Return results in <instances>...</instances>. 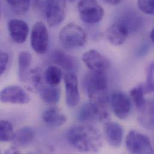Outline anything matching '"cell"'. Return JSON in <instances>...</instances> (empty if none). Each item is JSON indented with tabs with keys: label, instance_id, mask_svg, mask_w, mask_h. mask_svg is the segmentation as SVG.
Wrapping results in <instances>:
<instances>
[{
	"label": "cell",
	"instance_id": "cell-33",
	"mask_svg": "<svg viewBox=\"0 0 154 154\" xmlns=\"http://www.w3.org/2000/svg\"><path fill=\"white\" fill-rule=\"evenodd\" d=\"M69 1H73V0H69Z\"/></svg>",
	"mask_w": 154,
	"mask_h": 154
},
{
	"label": "cell",
	"instance_id": "cell-24",
	"mask_svg": "<svg viewBox=\"0 0 154 154\" xmlns=\"http://www.w3.org/2000/svg\"><path fill=\"white\" fill-rule=\"evenodd\" d=\"M14 132L12 125L7 121H1L0 122V140L2 142L13 140Z\"/></svg>",
	"mask_w": 154,
	"mask_h": 154
},
{
	"label": "cell",
	"instance_id": "cell-7",
	"mask_svg": "<svg viewBox=\"0 0 154 154\" xmlns=\"http://www.w3.org/2000/svg\"><path fill=\"white\" fill-rule=\"evenodd\" d=\"M31 45L32 49L38 54H44L49 46V32L45 24L42 22H36L32 29Z\"/></svg>",
	"mask_w": 154,
	"mask_h": 154
},
{
	"label": "cell",
	"instance_id": "cell-9",
	"mask_svg": "<svg viewBox=\"0 0 154 154\" xmlns=\"http://www.w3.org/2000/svg\"><path fill=\"white\" fill-rule=\"evenodd\" d=\"M1 101L4 103L24 104L30 101V98L25 91L17 85L8 86L1 91Z\"/></svg>",
	"mask_w": 154,
	"mask_h": 154
},
{
	"label": "cell",
	"instance_id": "cell-20",
	"mask_svg": "<svg viewBox=\"0 0 154 154\" xmlns=\"http://www.w3.org/2000/svg\"><path fill=\"white\" fill-rule=\"evenodd\" d=\"M31 61L32 56L28 52L22 51L19 54L18 57V76L19 80L22 82H26L28 79Z\"/></svg>",
	"mask_w": 154,
	"mask_h": 154
},
{
	"label": "cell",
	"instance_id": "cell-17",
	"mask_svg": "<svg viewBox=\"0 0 154 154\" xmlns=\"http://www.w3.org/2000/svg\"><path fill=\"white\" fill-rule=\"evenodd\" d=\"M139 114V121L146 128L154 131V99L146 101L140 108Z\"/></svg>",
	"mask_w": 154,
	"mask_h": 154
},
{
	"label": "cell",
	"instance_id": "cell-4",
	"mask_svg": "<svg viewBox=\"0 0 154 154\" xmlns=\"http://www.w3.org/2000/svg\"><path fill=\"white\" fill-rule=\"evenodd\" d=\"M109 116V113L106 103L91 101L81 107L78 114V119L82 122L90 123L105 121Z\"/></svg>",
	"mask_w": 154,
	"mask_h": 154
},
{
	"label": "cell",
	"instance_id": "cell-23",
	"mask_svg": "<svg viewBox=\"0 0 154 154\" xmlns=\"http://www.w3.org/2000/svg\"><path fill=\"white\" fill-rule=\"evenodd\" d=\"M145 94L144 85L143 84L134 87L130 91L131 97L138 109L142 108L146 101L145 98Z\"/></svg>",
	"mask_w": 154,
	"mask_h": 154
},
{
	"label": "cell",
	"instance_id": "cell-1",
	"mask_svg": "<svg viewBox=\"0 0 154 154\" xmlns=\"http://www.w3.org/2000/svg\"><path fill=\"white\" fill-rule=\"evenodd\" d=\"M67 138L72 146L83 152H97L103 145L101 132L90 125L72 127L67 132Z\"/></svg>",
	"mask_w": 154,
	"mask_h": 154
},
{
	"label": "cell",
	"instance_id": "cell-5",
	"mask_svg": "<svg viewBox=\"0 0 154 154\" xmlns=\"http://www.w3.org/2000/svg\"><path fill=\"white\" fill-rule=\"evenodd\" d=\"M77 8L80 19L89 24L98 22L104 14L103 8L97 0H80Z\"/></svg>",
	"mask_w": 154,
	"mask_h": 154
},
{
	"label": "cell",
	"instance_id": "cell-2",
	"mask_svg": "<svg viewBox=\"0 0 154 154\" xmlns=\"http://www.w3.org/2000/svg\"><path fill=\"white\" fill-rule=\"evenodd\" d=\"M84 86L91 101L106 103L108 80L105 72L91 71L84 79Z\"/></svg>",
	"mask_w": 154,
	"mask_h": 154
},
{
	"label": "cell",
	"instance_id": "cell-29",
	"mask_svg": "<svg viewBox=\"0 0 154 154\" xmlns=\"http://www.w3.org/2000/svg\"><path fill=\"white\" fill-rule=\"evenodd\" d=\"M8 55L7 53L1 52L0 54V74L2 75L6 70L8 63Z\"/></svg>",
	"mask_w": 154,
	"mask_h": 154
},
{
	"label": "cell",
	"instance_id": "cell-30",
	"mask_svg": "<svg viewBox=\"0 0 154 154\" xmlns=\"http://www.w3.org/2000/svg\"><path fill=\"white\" fill-rule=\"evenodd\" d=\"M104 1H106L109 4H112V5L118 4L119 3H120L122 1V0H104Z\"/></svg>",
	"mask_w": 154,
	"mask_h": 154
},
{
	"label": "cell",
	"instance_id": "cell-25",
	"mask_svg": "<svg viewBox=\"0 0 154 154\" xmlns=\"http://www.w3.org/2000/svg\"><path fill=\"white\" fill-rule=\"evenodd\" d=\"M12 10L16 14L22 15L29 10L30 0H6Z\"/></svg>",
	"mask_w": 154,
	"mask_h": 154
},
{
	"label": "cell",
	"instance_id": "cell-8",
	"mask_svg": "<svg viewBox=\"0 0 154 154\" xmlns=\"http://www.w3.org/2000/svg\"><path fill=\"white\" fill-rule=\"evenodd\" d=\"M66 16V0H46V16L50 26L60 25Z\"/></svg>",
	"mask_w": 154,
	"mask_h": 154
},
{
	"label": "cell",
	"instance_id": "cell-12",
	"mask_svg": "<svg viewBox=\"0 0 154 154\" xmlns=\"http://www.w3.org/2000/svg\"><path fill=\"white\" fill-rule=\"evenodd\" d=\"M66 88V100L69 107H75L80 100L77 75L74 72H67L64 76Z\"/></svg>",
	"mask_w": 154,
	"mask_h": 154
},
{
	"label": "cell",
	"instance_id": "cell-14",
	"mask_svg": "<svg viewBox=\"0 0 154 154\" xmlns=\"http://www.w3.org/2000/svg\"><path fill=\"white\" fill-rule=\"evenodd\" d=\"M8 28L11 39L18 44L23 43L28 37L29 28L23 20L13 19L8 22Z\"/></svg>",
	"mask_w": 154,
	"mask_h": 154
},
{
	"label": "cell",
	"instance_id": "cell-3",
	"mask_svg": "<svg viewBox=\"0 0 154 154\" xmlns=\"http://www.w3.org/2000/svg\"><path fill=\"white\" fill-rule=\"evenodd\" d=\"M60 41L67 49L80 48L87 42V35L82 28L74 23H69L62 28L60 32Z\"/></svg>",
	"mask_w": 154,
	"mask_h": 154
},
{
	"label": "cell",
	"instance_id": "cell-19",
	"mask_svg": "<svg viewBox=\"0 0 154 154\" xmlns=\"http://www.w3.org/2000/svg\"><path fill=\"white\" fill-rule=\"evenodd\" d=\"M37 91L43 101L48 104H56L60 100V90L55 86L46 83Z\"/></svg>",
	"mask_w": 154,
	"mask_h": 154
},
{
	"label": "cell",
	"instance_id": "cell-26",
	"mask_svg": "<svg viewBox=\"0 0 154 154\" xmlns=\"http://www.w3.org/2000/svg\"><path fill=\"white\" fill-rule=\"evenodd\" d=\"M145 94H149L154 92V61L151 63L147 70L146 82L144 85Z\"/></svg>",
	"mask_w": 154,
	"mask_h": 154
},
{
	"label": "cell",
	"instance_id": "cell-22",
	"mask_svg": "<svg viewBox=\"0 0 154 154\" xmlns=\"http://www.w3.org/2000/svg\"><path fill=\"white\" fill-rule=\"evenodd\" d=\"M44 76L46 82L53 86L58 85L63 78V73L61 69L54 66H51L47 67Z\"/></svg>",
	"mask_w": 154,
	"mask_h": 154
},
{
	"label": "cell",
	"instance_id": "cell-18",
	"mask_svg": "<svg viewBox=\"0 0 154 154\" xmlns=\"http://www.w3.org/2000/svg\"><path fill=\"white\" fill-rule=\"evenodd\" d=\"M43 119L46 124L52 127H60L64 125L66 121V116L57 107H50L43 113Z\"/></svg>",
	"mask_w": 154,
	"mask_h": 154
},
{
	"label": "cell",
	"instance_id": "cell-6",
	"mask_svg": "<svg viewBox=\"0 0 154 154\" xmlns=\"http://www.w3.org/2000/svg\"><path fill=\"white\" fill-rule=\"evenodd\" d=\"M125 143L129 152L131 154H154L150 139L137 131H130L126 137Z\"/></svg>",
	"mask_w": 154,
	"mask_h": 154
},
{
	"label": "cell",
	"instance_id": "cell-21",
	"mask_svg": "<svg viewBox=\"0 0 154 154\" xmlns=\"http://www.w3.org/2000/svg\"><path fill=\"white\" fill-rule=\"evenodd\" d=\"M34 137L33 130L30 127H25L19 129L14 133L12 141L15 146L23 147L29 145L32 141Z\"/></svg>",
	"mask_w": 154,
	"mask_h": 154
},
{
	"label": "cell",
	"instance_id": "cell-27",
	"mask_svg": "<svg viewBox=\"0 0 154 154\" xmlns=\"http://www.w3.org/2000/svg\"><path fill=\"white\" fill-rule=\"evenodd\" d=\"M31 73L34 86L35 89L38 90L41 86L46 83L45 79L44 73L40 68H36L31 70Z\"/></svg>",
	"mask_w": 154,
	"mask_h": 154
},
{
	"label": "cell",
	"instance_id": "cell-10",
	"mask_svg": "<svg viewBox=\"0 0 154 154\" xmlns=\"http://www.w3.org/2000/svg\"><path fill=\"white\" fill-rule=\"evenodd\" d=\"M82 61L91 71L106 72L111 66L110 61L95 50H89L82 55Z\"/></svg>",
	"mask_w": 154,
	"mask_h": 154
},
{
	"label": "cell",
	"instance_id": "cell-28",
	"mask_svg": "<svg viewBox=\"0 0 154 154\" xmlns=\"http://www.w3.org/2000/svg\"><path fill=\"white\" fill-rule=\"evenodd\" d=\"M137 5L144 13L154 15V0H137Z\"/></svg>",
	"mask_w": 154,
	"mask_h": 154
},
{
	"label": "cell",
	"instance_id": "cell-32",
	"mask_svg": "<svg viewBox=\"0 0 154 154\" xmlns=\"http://www.w3.org/2000/svg\"><path fill=\"white\" fill-rule=\"evenodd\" d=\"M150 38H151V40H152V42L154 43V28L152 29V30L151 31V32Z\"/></svg>",
	"mask_w": 154,
	"mask_h": 154
},
{
	"label": "cell",
	"instance_id": "cell-13",
	"mask_svg": "<svg viewBox=\"0 0 154 154\" xmlns=\"http://www.w3.org/2000/svg\"><path fill=\"white\" fill-rule=\"evenodd\" d=\"M130 32L126 25L119 20L108 28L106 37L112 45L120 46L124 43Z\"/></svg>",
	"mask_w": 154,
	"mask_h": 154
},
{
	"label": "cell",
	"instance_id": "cell-31",
	"mask_svg": "<svg viewBox=\"0 0 154 154\" xmlns=\"http://www.w3.org/2000/svg\"><path fill=\"white\" fill-rule=\"evenodd\" d=\"M6 153L8 154H18L19 153V152L16 149V148H10V149H8L7 151H6Z\"/></svg>",
	"mask_w": 154,
	"mask_h": 154
},
{
	"label": "cell",
	"instance_id": "cell-11",
	"mask_svg": "<svg viewBox=\"0 0 154 154\" xmlns=\"http://www.w3.org/2000/svg\"><path fill=\"white\" fill-rule=\"evenodd\" d=\"M110 102L115 115L120 119H125L131 110V101L124 92L115 91L112 94Z\"/></svg>",
	"mask_w": 154,
	"mask_h": 154
},
{
	"label": "cell",
	"instance_id": "cell-16",
	"mask_svg": "<svg viewBox=\"0 0 154 154\" xmlns=\"http://www.w3.org/2000/svg\"><path fill=\"white\" fill-rule=\"evenodd\" d=\"M52 59L55 63L58 64L64 70L67 71V72L75 73L77 70L76 60L61 50H56L53 52Z\"/></svg>",
	"mask_w": 154,
	"mask_h": 154
},
{
	"label": "cell",
	"instance_id": "cell-15",
	"mask_svg": "<svg viewBox=\"0 0 154 154\" xmlns=\"http://www.w3.org/2000/svg\"><path fill=\"white\" fill-rule=\"evenodd\" d=\"M104 133L110 145L115 148L120 146L124 135L123 128L121 125L114 122H108L104 125Z\"/></svg>",
	"mask_w": 154,
	"mask_h": 154
}]
</instances>
